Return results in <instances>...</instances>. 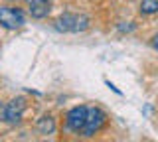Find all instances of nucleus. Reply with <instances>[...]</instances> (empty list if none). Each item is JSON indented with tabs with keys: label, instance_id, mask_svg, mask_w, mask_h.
Listing matches in <instances>:
<instances>
[{
	"label": "nucleus",
	"instance_id": "obj_1",
	"mask_svg": "<svg viewBox=\"0 0 158 142\" xmlns=\"http://www.w3.org/2000/svg\"><path fill=\"white\" fill-rule=\"evenodd\" d=\"M89 16L85 14H75V12H65L53 22V28L57 32H63V34H77V32H85L89 28Z\"/></svg>",
	"mask_w": 158,
	"mask_h": 142
},
{
	"label": "nucleus",
	"instance_id": "obj_5",
	"mask_svg": "<svg viewBox=\"0 0 158 142\" xmlns=\"http://www.w3.org/2000/svg\"><path fill=\"white\" fill-rule=\"evenodd\" d=\"M24 111H26V101H24L22 97L12 99L10 103L4 105V120H6L8 124H18L24 116Z\"/></svg>",
	"mask_w": 158,
	"mask_h": 142
},
{
	"label": "nucleus",
	"instance_id": "obj_4",
	"mask_svg": "<svg viewBox=\"0 0 158 142\" xmlns=\"http://www.w3.org/2000/svg\"><path fill=\"white\" fill-rule=\"evenodd\" d=\"M87 111H89V107H85V105L73 107L65 115V126L71 132H79L81 134L83 126H85V120H87Z\"/></svg>",
	"mask_w": 158,
	"mask_h": 142
},
{
	"label": "nucleus",
	"instance_id": "obj_10",
	"mask_svg": "<svg viewBox=\"0 0 158 142\" xmlns=\"http://www.w3.org/2000/svg\"><path fill=\"white\" fill-rule=\"evenodd\" d=\"M105 83H107V87H109V89H111V91H115V93H117V95H123V93H121V91H118V89H117V87H115V85H113V83H111V81H105Z\"/></svg>",
	"mask_w": 158,
	"mask_h": 142
},
{
	"label": "nucleus",
	"instance_id": "obj_2",
	"mask_svg": "<svg viewBox=\"0 0 158 142\" xmlns=\"http://www.w3.org/2000/svg\"><path fill=\"white\" fill-rule=\"evenodd\" d=\"M107 122V112L103 109H99V107H89L87 111V120H85V126H83L81 134L83 136H93L97 134L99 130L105 126Z\"/></svg>",
	"mask_w": 158,
	"mask_h": 142
},
{
	"label": "nucleus",
	"instance_id": "obj_9",
	"mask_svg": "<svg viewBox=\"0 0 158 142\" xmlns=\"http://www.w3.org/2000/svg\"><path fill=\"white\" fill-rule=\"evenodd\" d=\"M150 46H152V47H154V50L158 51V34H156V36H152V40H150Z\"/></svg>",
	"mask_w": 158,
	"mask_h": 142
},
{
	"label": "nucleus",
	"instance_id": "obj_7",
	"mask_svg": "<svg viewBox=\"0 0 158 142\" xmlns=\"http://www.w3.org/2000/svg\"><path fill=\"white\" fill-rule=\"evenodd\" d=\"M38 130L42 132V134H52V132L56 130V122H53L52 116H42V119L38 120Z\"/></svg>",
	"mask_w": 158,
	"mask_h": 142
},
{
	"label": "nucleus",
	"instance_id": "obj_8",
	"mask_svg": "<svg viewBox=\"0 0 158 142\" xmlns=\"http://www.w3.org/2000/svg\"><path fill=\"white\" fill-rule=\"evenodd\" d=\"M140 12L142 14H156L158 12V0H142Z\"/></svg>",
	"mask_w": 158,
	"mask_h": 142
},
{
	"label": "nucleus",
	"instance_id": "obj_6",
	"mask_svg": "<svg viewBox=\"0 0 158 142\" xmlns=\"http://www.w3.org/2000/svg\"><path fill=\"white\" fill-rule=\"evenodd\" d=\"M28 2V12L32 14V18H46L49 10H52L53 0H26Z\"/></svg>",
	"mask_w": 158,
	"mask_h": 142
},
{
	"label": "nucleus",
	"instance_id": "obj_11",
	"mask_svg": "<svg viewBox=\"0 0 158 142\" xmlns=\"http://www.w3.org/2000/svg\"><path fill=\"white\" fill-rule=\"evenodd\" d=\"M0 119H4V105L0 103Z\"/></svg>",
	"mask_w": 158,
	"mask_h": 142
},
{
	"label": "nucleus",
	"instance_id": "obj_3",
	"mask_svg": "<svg viewBox=\"0 0 158 142\" xmlns=\"http://www.w3.org/2000/svg\"><path fill=\"white\" fill-rule=\"evenodd\" d=\"M26 24V16L20 8L12 6H0V26H4L6 30H16Z\"/></svg>",
	"mask_w": 158,
	"mask_h": 142
},
{
	"label": "nucleus",
	"instance_id": "obj_12",
	"mask_svg": "<svg viewBox=\"0 0 158 142\" xmlns=\"http://www.w3.org/2000/svg\"><path fill=\"white\" fill-rule=\"evenodd\" d=\"M46 142H48V140H46Z\"/></svg>",
	"mask_w": 158,
	"mask_h": 142
}]
</instances>
